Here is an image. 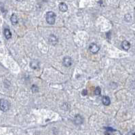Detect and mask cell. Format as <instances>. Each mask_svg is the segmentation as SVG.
Returning a JSON list of instances; mask_svg holds the SVG:
<instances>
[{"label":"cell","mask_w":135,"mask_h":135,"mask_svg":"<svg viewBox=\"0 0 135 135\" xmlns=\"http://www.w3.org/2000/svg\"><path fill=\"white\" fill-rule=\"evenodd\" d=\"M82 94L83 96H86V95L88 94L87 90H83V91H82Z\"/></svg>","instance_id":"cell-16"},{"label":"cell","mask_w":135,"mask_h":135,"mask_svg":"<svg viewBox=\"0 0 135 135\" xmlns=\"http://www.w3.org/2000/svg\"><path fill=\"white\" fill-rule=\"evenodd\" d=\"M125 20L126 22H130L132 20V17H131L130 14H127L125 15Z\"/></svg>","instance_id":"cell-15"},{"label":"cell","mask_w":135,"mask_h":135,"mask_svg":"<svg viewBox=\"0 0 135 135\" xmlns=\"http://www.w3.org/2000/svg\"><path fill=\"white\" fill-rule=\"evenodd\" d=\"M18 21H19V20H18L17 16L15 14H12V16H11V22H12V24H14V25L18 23Z\"/></svg>","instance_id":"cell-11"},{"label":"cell","mask_w":135,"mask_h":135,"mask_svg":"<svg viewBox=\"0 0 135 135\" xmlns=\"http://www.w3.org/2000/svg\"><path fill=\"white\" fill-rule=\"evenodd\" d=\"M31 90H32V92H33L35 93V92H38V90H39V88L37 87L36 85L33 84V86H31Z\"/></svg>","instance_id":"cell-13"},{"label":"cell","mask_w":135,"mask_h":135,"mask_svg":"<svg viewBox=\"0 0 135 135\" xmlns=\"http://www.w3.org/2000/svg\"><path fill=\"white\" fill-rule=\"evenodd\" d=\"M94 93L96 95H100L101 93V89L100 87H96L95 89V91H94Z\"/></svg>","instance_id":"cell-14"},{"label":"cell","mask_w":135,"mask_h":135,"mask_svg":"<svg viewBox=\"0 0 135 135\" xmlns=\"http://www.w3.org/2000/svg\"><path fill=\"white\" fill-rule=\"evenodd\" d=\"M89 49H90V51L92 53L96 54V53H97V52L99 51L100 48H99V46H98L97 44H96V43H91V44L90 45Z\"/></svg>","instance_id":"cell-3"},{"label":"cell","mask_w":135,"mask_h":135,"mask_svg":"<svg viewBox=\"0 0 135 135\" xmlns=\"http://www.w3.org/2000/svg\"><path fill=\"white\" fill-rule=\"evenodd\" d=\"M4 35L6 39H10L11 37H12V33L10 32V31L9 29H5L4 30Z\"/></svg>","instance_id":"cell-12"},{"label":"cell","mask_w":135,"mask_h":135,"mask_svg":"<svg viewBox=\"0 0 135 135\" xmlns=\"http://www.w3.org/2000/svg\"><path fill=\"white\" fill-rule=\"evenodd\" d=\"M48 40H49V42L51 43L52 45H54V46L57 44V43L58 42V38L54 35H50L49 38H48Z\"/></svg>","instance_id":"cell-4"},{"label":"cell","mask_w":135,"mask_h":135,"mask_svg":"<svg viewBox=\"0 0 135 135\" xmlns=\"http://www.w3.org/2000/svg\"><path fill=\"white\" fill-rule=\"evenodd\" d=\"M56 15L53 12H48L46 14V21L50 24H54L55 23Z\"/></svg>","instance_id":"cell-2"},{"label":"cell","mask_w":135,"mask_h":135,"mask_svg":"<svg viewBox=\"0 0 135 135\" xmlns=\"http://www.w3.org/2000/svg\"><path fill=\"white\" fill-rule=\"evenodd\" d=\"M17 1H23V0H17Z\"/></svg>","instance_id":"cell-17"},{"label":"cell","mask_w":135,"mask_h":135,"mask_svg":"<svg viewBox=\"0 0 135 135\" xmlns=\"http://www.w3.org/2000/svg\"><path fill=\"white\" fill-rule=\"evenodd\" d=\"M63 65L67 67H69L70 66L72 65V60L70 57H65L63 58Z\"/></svg>","instance_id":"cell-5"},{"label":"cell","mask_w":135,"mask_h":135,"mask_svg":"<svg viewBox=\"0 0 135 135\" xmlns=\"http://www.w3.org/2000/svg\"><path fill=\"white\" fill-rule=\"evenodd\" d=\"M102 103L106 105V106H108L111 104V100H110V98L107 96H103L102 98Z\"/></svg>","instance_id":"cell-10"},{"label":"cell","mask_w":135,"mask_h":135,"mask_svg":"<svg viewBox=\"0 0 135 135\" xmlns=\"http://www.w3.org/2000/svg\"><path fill=\"white\" fill-rule=\"evenodd\" d=\"M121 46L123 48V49H124L125 50H128L130 48V43L128 41L125 40V41H124L121 43Z\"/></svg>","instance_id":"cell-8"},{"label":"cell","mask_w":135,"mask_h":135,"mask_svg":"<svg viewBox=\"0 0 135 135\" xmlns=\"http://www.w3.org/2000/svg\"><path fill=\"white\" fill-rule=\"evenodd\" d=\"M30 67L33 69H37L39 68V63L37 61H32L30 63Z\"/></svg>","instance_id":"cell-6"},{"label":"cell","mask_w":135,"mask_h":135,"mask_svg":"<svg viewBox=\"0 0 135 135\" xmlns=\"http://www.w3.org/2000/svg\"><path fill=\"white\" fill-rule=\"evenodd\" d=\"M74 121L76 124H82L84 121V119L80 115H77L75 117Z\"/></svg>","instance_id":"cell-7"},{"label":"cell","mask_w":135,"mask_h":135,"mask_svg":"<svg viewBox=\"0 0 135 135\" xmlns=\"http://www.w3.org/2000/svg\"><path fill=\"white\" fill-rule=\"evenodd\" d=\"M10 109V103L5 99L0 100V109L4 112L8 111Z\"/></svg>","instance_id":"cell-1"},{"label":"cell","mask_w":135,"mask_h":135,"mask_svg":"<svg viewBox=\"0 0 135 135\" xmlns=\"http://www.w3.org/2000/svg\"><path fill=\"white\" fill-rule=\"evenodd\" d=\"M58 8H59V10L63 12H65L68 10V6L65 3H61L58 5Z\"/></svg>","instance_id":"cell-9"}]
</instances>
